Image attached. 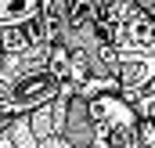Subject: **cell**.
Masks as SVG:
<instances>
[{
    "mask_svg": "<svg viewBox=\"0 0 155 148\" xmlns=\"http://www.w3.org/2000/svg\"><path fill=\"white\" fill-rule=\"evenodd\" d=\"M90 112H94V119H101V123H112V126H130L134 123V112L126 109L119 98H94L90 101Z\"/></svg>",
    "mask_w": 155,
    "mask_h": 148,
    "instance_id": "cell-1",
    "label": "cell"
},
{
    "mask_svg": "<svg viewBox=\"0 0 155 148\" xmlns=\"http://www.w3.org/2000/svg\"><path fill=\"white\" fill-rule=\"evenodd\" d=\"M40 4H18V0H4L0 4V29H11V25H22V22H29V18H36Z\"/></svg>",
    "mask_w": 155,
    "mask_h": 148,
    "instance_id": "cell-2",
    "label": "cell"
},
{
    "mask_svg": "<svg viewBox=\"0 0 155 148\" xmlns=\"http://www.w3.org/2000/svg\"><path fill=\"white\" fill-rule=\"evenodd\" d=\"M4 126H7V119H0V130H4Z\"/></svg>",
    "mask_w": 155,
    "mask_h": 148,
    "instance_id": "cell-3",
    "label": "cell"
}]
</instances>
